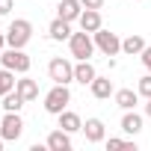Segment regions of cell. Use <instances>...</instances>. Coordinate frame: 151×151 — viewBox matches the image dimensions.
Wrapping results in <instances>:
<instances>
[{"label":"cell","instance_id":"cell-1","mask_svg":"<svg viewBox=\"0 0 151 151\" xmlns=\"http://www.w3.org/2000/svg\"><path fill=\"white\" fill-rule=\"evenodd\" d=\"M30 39H33V24L27 18H15L6 30V45L9 47H27Z\"/></svg>","mask_w":151,"mask_h":151},{"label":"cell","instance_id":"cell-2","mask_svg":"<svg viewBox=\"0 0 151 151\" xmlns=\"http://www.w3.org/2000/svg\"><path fill=\"white\" fill-rule=\"evenodd\" d=\"M71 104V92H68V83H56L47 95H45V110L50 116H59L62 110H68Z\"/></svg>","mask_w":151,"mask_h":151},{"label":"cell","instance_id":"cell-3","mask_svg":"<svg viewBox=\"0 0 151 151\" xmlns=\"http://www.w3.org/2000/svg\"><path fill=\"white\" fill-rule=\"evenodd\" d=\"M68 47H71V56H74V59H89V56L95 53V39H92V33H86V30L71 33Z\"/></svg>","mask_w":151,"mask_h":151},{"label":"cell","instance_id":"cell-4","mask_svg":"<svg viewBox=\"0 0 151 151\" xmlns=\"http://www.w3.org/2000/svg\"><path fill=\"white\" fill-rule=\"evenodd\" d=\"M0 62H3V68H12L15 74H27L30 65H33V59L24 53V47H9V50H3V53H0Z\"/></svg>","mask_w":151,"mask_h":151},{"label":"cell","instance_id":"cell-5","mask_svg":"<svg viewBox=\"0 0 151 151\" xmlns=\"http://www.w3.org/2000/svg\"><path fill=\"white\" fill-rule=\"evenodd\" d=\"M92 39H95V47L104 53V56H116V53H122V39L116 36V33H110V30H98V33H92Z\"/></svg>","mask_w":151,"mask_h":151},{"label":"cell","instance_id":"cell-6","mask_svg":"<svg viewBox=\"0 0 151 151\" xmlns=\"http://www.w3.org/2000/svg\"><path fill=\"white\" fill-rule=\"evenodd\" d=\"M24 133V122L18 113H6L3 119H0V136H3L6 142H18Z\"/></svg>","mask_w":151,"mask_h":151},{"label":"cell","instance_id":"cell-7","mask_svg":"<svg viewBox=\"0 0 151 151\" xmlns=\"http://www.w3.org/2000/svg\"><path fill=\"white\" fill-rule=\"evenodd\" d=\"M47 74H50L53 83H71V80H74V65H71L68 59L56 56V59L47 62Z\"/></svg>","mask_w":151,"mask_h":151},{"label":"cell","instance_id":"cell-8","mask_svg":"<svg viewBox=\"0 0 151 151\" xmlns=\"http://www.w3.org/2000/svg\"><path fill=\"white\" fill-rule=\"evenodd\" d=\"M80 12H83V3H80V0H59V6H56V18L71 21V24L80 18Z\"/></svg>","mask_w":151,"mask_h":151},{"label":"cell","instance_id":"cell-9","mask_svg":"<svg viewBox=\"0 0 151 151\" xmlns=\"http://www.w3.org/2000/svg\"><path fill=\"white\" fill-rule=\"evenodd\" d=\"M77 24H80V30H86V33H98L101 30V9H83L80 12V18H77Z\"/></svg>","mask_w":151,"mask_h":151},{"label":"cell","instance_id":"cell-10","mask_svg":"<svg viewBox=\"0 0 151 151\" xmlns=\"http://www.w3.org/2000/svg\"><path fill=\"white\" fill-rule=\"evenodd\" d=\"M95 77H98V74H95V65H92L89 59H77V65H74V80L83 83V86H89Z\"/></svg>","mask_w":151,"mask_h":151},{"label":"cell","instance_id":"cell-11","mask_svg":"<svg viewBox=\"0 0 151 151\" xmlns=\"http://www.w3.org/2000/svg\"><path fill=\"white\" fill-rule=\"evenodd\" d=\"M47 36L53 42H68L71 39V21H62V18H53L50 27H47Z\"/></svg>","mask_w":151,"mask_h":151},{"label":"cell","instance_id":"cell-12","mask_svg":"<svg viewBox=\"0 0 151 151\" xmlns=\"http://www.w3.org/2000/svg\"><path fill=\"white\" fill-rule=\"evenodd\" d=\"M47 148H50V151H68V148H71V133L62 130V127H59V130H50V133H47Z\"/></svg>","mask_w":151,"mask_h":151},{"label":"cell","instance_id":"cell-13","mask_svg":"<svg viewBox=\"0 0 151 151\" xmlns=\"http://www.w3.org/2000/svg\"><path fill=\"white\" fill-rule=\"evenodd\" d=\"M15 92H18L24 101H36V98H39V83H36V80H30L27 74H24V77L15 83Z\"/></svg>","mask_w":151,"mask_h":151},{"label":"cell","instance_id":"cell-14","mask_svg":"<svg viewBox=\"0 0 151 151\" xmlns=\"http://www.w3.org/2000/svg\"><path fill=\"white\" fill-rule=\"evenodd\" d=\"M89 89H92V95L98 98V101H107L116 89H113V80L110 77H95L92 83H89Z\"/></svg>","mask_w":151,"mask_h":151},{"label":"cell","instance_id":"cell-15","mask_svg":"<svg viewBox=\"0 0 151 151\" xmlns=\"http://www.w3.org/2000/svg\"><path fill=\"white\" fill-rule=\"evenodd\" d=\"M113 98H116V107H122V110H133L139 104V92L136 89H119V92H113Z\"/></svg>","mask_w":151,"mask_h":151},{"label":"cell","instance_id":"cell-16","mask_svg":"<svg viewBox=\"0 0 151 151\" xmlns=\"http://www.w3.org/2000/svg\"><path fill=\"white\" fill-rule=\"evenodd\" d=\"M122 130H124L127 136H136V133L142 130V116L133 113V110H124V116H122Z\"/></svg>","mask_w":151,"mask_h":151},{"label":"cell","instance_id":"cell-17","mask_svg":"<svg viewBox=\"0 0 151 151\" xmlns=\"http://www.w3.org/2000/svg\"><path fill=\"white\" fill-rule=\"evenodd\" d=\"M83 133H86V142H104V122L101 119H86L83 124Z\"/></svg>","mask_w":151,"mask_h":151},{"label":"cell","instance_id":"cell-18","mask_svg":"<svg viewBox=\"0 0 151 151\" xmlns=\"http://www.w3.org/2000/svg\"><path fill=\"white\" fill-rule=\"evenodd\" d=\"M56 119H59V127H62V130H68V133H77V130H83V122H80V116H77V113H71V110H62Z\"/></svg>","mask_w":151,"mask_h":151},{"label":"cell","instance_id":"cell-19","mask_svg":"<svg viewBox=\"0 0 151 151\" xmlns=\"http://www.w3.org/2000/svg\"><path fill=\"white\" fill-rule=\"evenodd\" d=\"M142 50H145V39H142V36L130 33L127 39H122V53H127V56H139Z\"/></svg>","mask_w":151,"mask_h":151},{"label":"cell","instance_id":"cell-20","mask_svg":"<svg viewBox=\"0 0 151 151\" xmlns=\"http://www.w3.org/2000/svg\"><path fill=\"white\" fill-rule=\"evenodd\" d=\"M15 83H18V80H15V71H12V68H0V98H3L6 92H12Z\"/></svg>","mask_w":151,"mask_h":151},{"label":"cell","instance_id":"cell-21","mask_svg":"<svg viewBox=\"0 0 151 151\" xmlns=\"http://www.w3.org/2000/svg\"><path fill=\"white\" fill-rule=\"evenodd\" d=\"M24 104H27V101H24V98H21V95H18L15 89L3 95V110H6V113H18V110H21Z\"/></svg>","mask_w":151,"mask_h":151},{"label":"cell","instance_id":"cell-22","mask_svg":"<svg viewBox=\"0 0 151 151\" xmlns=\"http://www.w3.org/2000/svg\"><path fill=\"white\" fill-rule=\"evenodd\" d=\"M136 92H139L142 98H151V71L145 74V77H139V83H136Z\"/></svg>","mask_w":151,"mask_h":151},{"label":"cell","instance_id":"cell-23","mask_svg":"<svg viewBox=\"0 0 151 151\" xmlns=\"http://www.w3.org/2000/svg\"><path fill=\"white\" fill-rule=\"evenodd\" d=\"M15 9V0H0V15H9Z\"/></svg>","mask_w":151,"mask_h":151},{"label":"cell","instance_id":"cell-24","mask_svg":"<svg viewBox=\"0 0 151 151\" xmlns=\"http://www.w3.org/2000/svg\"><path fill=\"white\" fill-rule=\"evenodd\" d=\"M139 56H142V65H145V68L151 71V45H145V50H142Z\"/></svg>","mask_w":151,"mask_h":151},{"label":"cell","instance_id":"cell-25","mask_svg":"<svg viewBox=\"0 0 151 151\" xmlns=\"http://www.w3.org/2000/svg\"><path fill=\"white\" fill-rule=\"evenodd\" d=\"M124 145H127V139H119V136L107 139V148H124Z\"/></svg>","mask_w":151,"mask_h":151},{"label":"cell","instance_id":"cell-26","mask_svg":"<svg viewBox=\"0 0 151 151\" xmlns=\"http://www.w3.org/2000/svg\"><path fill=\"white\" fill-rule=\"evenodd\" d=\"M80 3H83V9H101L104 0H80Z\"/></svg>","mask_w":151,"mask_h":151},{"label":"cell","instance_id":"cell-27","mask_svg":"<svg viewBox=\"0 0 151 151\" xmlns=\"http://www.w3.org/2000/svg\"><path fill=\"white\" fill-rule=\"evenodd\" d=\"M145 116L151 119V98H148V104H145Z\"/></svg>","mask_w":151,"mask_h":151},{"label":"cell","instance_id":"cell-28","mask_svg":"<svg viewBox=\"0 0 151 151\" xmlns=\"http://www.w3.org/2000/svg\"><path fill=\"white\" fill-rule=\"evenodd\" d=\"M3 45H6V36H3V33H0V53H3Z\"/></svg>","mask_w":151,"mask_h":151},{"label":"cell","instance_id":"cell-29","mask_svg":"<svg viewBox=\"0 0 151 151\" xmlns=\"http://www.w3.org/2000/svg\"><path fill=\"white\" fill-rule=\"evenodd\" d=\"M3 142H6V139H3V136H0V151H3Z\"/></svg>","mask_w":151,"mask_h":151}]
</instances>
